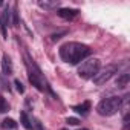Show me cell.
<instances>
[{
  "mask_svg": "<svg viewBox=\"0 0 130 130\" xmlns=\"http://www.w3.org/2000/svg\"><path fill=\"white\" fill-rule=\"evenodd\" d=\"M92 54V49L87 44L83 43H77V41H69L64 43L60 47V57L63 61H66L69 64H78L81 61H84V58H87Z\"/></svg>",
  "mask_w": 130,
  "mask_h": 130,
  "instance_id": "6da1fadb",
  "label": "cell"
},
{
  "mask_svg": "<svg viewBox=\"0 0 130 130\" xmlns=\"http://www.w3.org/2000/svg\"><path fill=\"white\" fill-rule=\"evenodd\" d=\"M25 66H26V71H28L29 83H31L35 89H38L40 92H51V93L55 96V93L51 90V86H49L47 80L44 78V75H43L41 69L37 66V63L29 57V54H28V52L25 54Z\"/></svg>",
  "mask_w": 130,
  "mask_h": 130,
  "instance_id": "7a4b0ae2",
  "label": "cell"
},
{
  "mask_svg": "<svg viewBox=\"0 0 130 130\" xmlns=\"http://www.w3.org/2000/svg\"><path fill=\"white\" fill-rule=\"evenodd\" d=\"M121 106H122L121 96H110V98H104L103 101H100V104L96 106V112L101 116H112L121 109Z\"/></svg>",
  "mask_w": 130,
  "mask_h": 130,
  "instance_id": "3957f363",
  "label": "cell"
},
{
  "mask_svg": "<svg viewBox=\"0 0 130 130\" xmlns=\"http://www.w3.org/2000/svg\"><path fill=\"white\" fill-rule=\"evenodd\" d=\"M98 71H100V60L98 58H89L78 66V77L83 80H90Z\"/></svg>",
  "mask_w": 130,
  "mask_h": 130,
  "instance_id": "277c9868",
  "label": "cell"
},
{
  "mask_svg": "<svg viewBox=\"0 0 130 130\" xmlns=\"http://www.w3.org/2000/svg\"><path fill=\"white\" fill-rule=\"evenodd\" d=\"M116 72H118V64H107L106 68L100 69V71L92 77V80H93V83H95L96 86H103V84H106Z\"/></svg>",
  "mask_w": 130,
  "mask_h": 130,
  "instance_id": "5b68a950",
  "label": "cell"
},
{
  "mask_svg": "<svg viewBox=\"0 0 130 130\" xmlns=\"http://www.w3.org/2000/svg\"><path fill=\"white\" fill-rule=\"evenodd\" d=\"M11 25V8L6 6L2 12V15H0V31H2V35L3 38L8 37V32H6V26Z\"/></svg>",
  "mask_w": 130,
  "mask_h": 130,
  "instance_id": "8992f818",
  "label": "cell"
},
{
  "mask_svg": "<svg viewBox=\"0 0 130 130\" xmlns=\"http://www.w3.org/2000/svg\"><path fill=\"white\" fill-rule=\"evenodd\" d=\"M78 14H80V11L75 9V8H60V9H57V15L64 19V20H72Z\"/></svg>",
  "mask_w": 130,
  "mask_h": 130,
  "instance_id": "52a82bcc",
  "label": "cell"
},
{
  "mask_svg": "<svg viewBox=\"0 0 130 130\" xmlns=\"http://www.w3.org/2000/svg\"><path fill=\"white\" fill-rule=\"evenodd\" d=\"M2 71H3V74H5L6 77L11 75L12 71H14V68H12V61H11L9 55H6V54H3V57H2Z\"/></svg>",
  "mask_w": 130,
  "mask_h": 130,
  "instance_id": "ba28073f",
  "label": "cell"
},
{
  "mask_svg": "<svg viewBox=\"0 0 130 130\" xmlns=\"http://www.w3.org/2000/svg\"><path fill=\"white\" fill-rule=\"evenodd\" d=\"M72 110H75V112L80 113V115H87L89 110H90V103H89V101H84V103H81V104H78V106H74Z\"/></svg>",
  "mask_w": 130,
  "mask_h": 130,
  "instance_id": "9c48e42d",
  "label": "cell"
},
{
  "mask_svg": "<svg viewBox=\"0 0 130 130\" xmlns=\"http://www.w3.org/2000/svg\"><path fill=\"white\" fill-rule=\"evenodd\" d=\"M20 122H22V125L26 128V130H32L34 127H32V119L26 115V112H22L20 113Z\"/></svg>",
  "mask_w": 130,
  "mask_h": 130,
  "instance_id": "30bf717a",
  "label": "cell"
},
{
  "mask_svg": "<svg viewBox=\"0 0 130 130\" xmlns=\"http://www.w3.org/2000/svg\"><path fill=\"white\" fill-rule=\"evenodd\" d=\"M11 25L14 26V28H17V26H20V19H19V8H17V5H14L12 6V9H11Z\"/></svg>",
  "mask_w": 130,
  "mask_h": 130,
  "instance_id": "8fae6325",
  "label": "cell"
},
{
  "mask_svg": "<svg viewBox=\"0 0 130 130\" xmlns=\"http://www.w3.org/2000/svg\"><path fill=\"white\" fill-rule=\"evenodd\" d=\"M128 80H130V75H128V74H122V75L118 77L116 86H118V87H125V86L128 84Z\"/></svg>",
  "mask_w": 130,
  "mask_h": 130,
  "instance_id": "7c38bea8",
  "label": "cell"
},
{
  "mask_svg": "<svg viewBox=\"0 0 130 130\" xmlns=\"http://www.w3.org/2000/svg\"><path fill=\"white\" fill-rule=\"evenodd\" d=\"M38 5L41 6V8H44V9H54V8H57L58 6V2H47V0H44V2H38Z\"/></svg>",
  "mask_w": 130,
  "mask_h": 130,
  "instance_id": "4fadbf2b",
  "label": "cell"
},
{
  "mask_svg": "<svg viewBox=\"0 0 130 130\" xmlns=\"http://www.w3.org/2000/svg\"><path fill=\"white\" fill-rule=\"evenodd\" d=\"M5 128H17V122L12 119V118H6V119H3V124H2Z\"/></svg>",
  "mask_w": 130,
  "mask_h": 130,
  "instance_id": "5bb4252c",
  "label": "cell"
},
{
  "mask_svg": "<svg viewBox=\"0 0 130 130\" xmlns=\"http://www.w3.org/2000/svg\"><path fill=\"white\" fill-rule=\"evenodd\" d=\"M8 109H9V106H8V103H6V100L2 96V93H0V113L8 112Z\"/></svg>",
  "mask_w": 130,
  "mask_h": 130,
  "instance_id": "9a60e30c",
  "label": "cell"
},
{
  "mask_svg": "<svg viewBox=\"0 0 130 130\" xmlns=\"http://www.w3.org/2000/svg\"><path fill=\"white\" fill-rule=\"evenodd\" d=\"M66 34H68V31H61V32H55V34H52V35H51V40H52V41H57V40H60V38H61L63 35H66Z\"/></svg>",
  "mask_w": 130,
  "mask_h": 130,
  "instance_id": "2e32d148",
  "label": "cell"
},
{
  "mask_svg": "<svg viewBox=\"0 0 130 130\" xmlns=\"http://www.w3.org/2000/svg\"><path fill=\"white\" fill-rule=\"evenodd\" d=\"M14 86H15V89H17L19 93H25V87H23V84H22L20 80H14Z\"/></svg>",
  "mask_w": 130,
  "mask_h": 130,
  "instance_id": "e0dca14e",
  "label": "cell"
},
{
  "mask_svg": "<svg viewBox=\"0 0 130 130\" xmlns=\"http://www.w3.org/2000/svg\"><path fill=\"white\" fill-rule=\"evenodd\" d=\"M66 122H68L69 125H78V124H80V119H78V118H68Z\"/></svg>",
  "mask_w": 130,
  "mask_h": 130,
  "instance_id": "ac0fdd59",
  "label": "cell"
},
{
  "mask_svg": "<svg viewBox=\"0 0 130 130\" xmlns=\"http://www.w3.org/2000/svg\"><path fill=\"white\" fill-rule=\"evenodd\" d=\"M32 127H35L37 130H43V127H41V122H40L38 119H34V124H32Z\"/></svg>",
  "mask_w": 130,
  "mask_h": 130,
  "instance_id": "d6986e66",
  "label": "cell"
},
{
  "mask_svg": "<svg viewBox=\"0 0 130 130\" xmlns=\"http://www.w3.org/2000/svg\"><path fill=\"white\" fill-rule=\"evenodd\" d=\"M61 130H66V128H61Z\"/></svg>",
  "mask_w": 130,
  "mask_h": 130,
  "instance_id": "ffe728a7",
  "label": "cell"
}]
</instances>
